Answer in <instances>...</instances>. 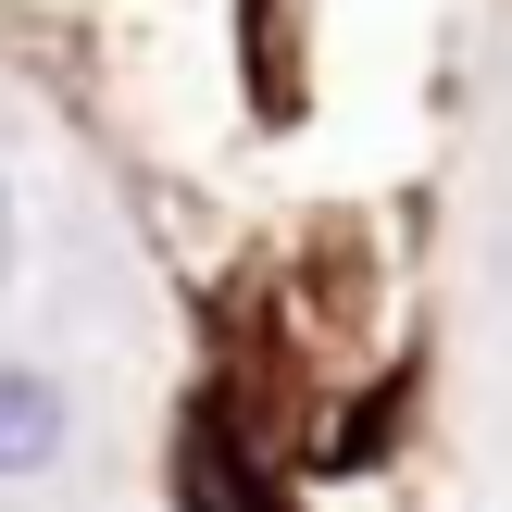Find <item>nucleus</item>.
I'll list each match as a JSON object with an SVG mask.
<instances>
[{
	"instance_id": "1",
	"label": "nucleus",
	"mask_w": 512,
	"mask_h": 512,
	"mask_svg": "<svg viewBox=\"0 0 512 512\" xmlns=\"http://www.w3.org/2000/svg\"><path fill=\"white\" fill-rule=\"evenodd\" d=\"M50 450H63V400H50L38 375H0V475L50 463Z\"/></svg>"
}]
</instances>
